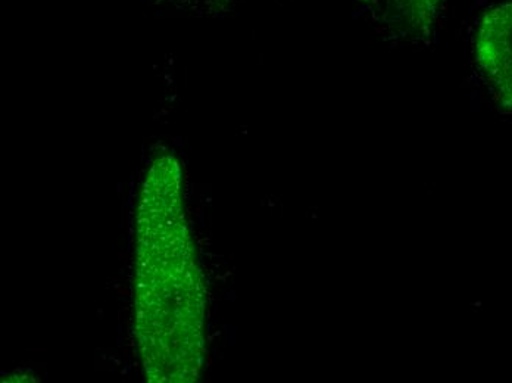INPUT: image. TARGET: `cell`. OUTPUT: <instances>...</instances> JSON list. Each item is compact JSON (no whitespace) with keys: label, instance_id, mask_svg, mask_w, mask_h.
Instances as JSON below:
<instances>
[{"label":"cell","instance_id":"obj_3","mask_svg":"<svg viewBox=\"0 0 512 383\" xmlns=\"http://www.w3.org/2000/svg\"><path fill=\"white\" fill-rule=\"evenodd\" d=\"M120 295H130V292L127 291V289H120V292H118Z\"/></svg>","mask_w":512,"mask_h":383},{"label":"cell","instance_id":"obj_4","mask_svg":"<svg viewBox=\"0 0 512 383\" xmlns=\"http://www.w3.org/2000/svg\"><path fill=\"white\" fill-rule=\"evenodd\" d=\"M133 367H134V369L139 370L140 369V364L139 363H134Z\"/></svg>","mask_w":512,"mask_h":383},{"label":"cell","instance_id":"obj_1","mask_svg":"<svg viewBox=\"0 0 512 383\" xmlns=\"http://www.w3.org/2000/svg\"><path fill=\"white\" fill-rule=\"evenodd\" d=\"M476 58L502 104L512 108V2L483 15L476 36Z\"/></svg>","mask_w":512,"mask_h":383},{"label":"cell","instance_id":"obj_7","mask_svg":"<svg viewBox=\"0 0 512 383\" xmlns=\"http://www.w3.org/2000/svg\"><path fill=\"white\" fill-rule=\"evenodd\" d=\"M114 361H115V364H117V366H120V364H121L120 360H115V358H114Z\"/></svg>","mask_w":512,"mask_h":383},{"label":"cell","instance_id":"obj_8","mask_svg":"<svg viewBox=\"0 0 512 383\" xmlns=\"http://www.w3.org/2000/svg\"><path fill=\"white\" fill-rule=\"evenodd\" d=\"M211 364H212V360H211V358L208 357V367H211Z\"/></svg>","mask_w":512,"mask_h":383},{"label":"cell","instance_id":"obj_5","mask_svg":"<svg viewBox=\"0 0 512 383\" xmlns=\"http://www.w3.org/2000/svg\"><path fill=\"white\" fill-rule=\"evenodd\" d=\"M118 196H121V183H118Z\"/></svg>","mask_w":512,"mask_h":383},{"label":"cell","instance_id":"obj_9","mask_svg":"<svg viewBox=\"0 0 512 383\" xmlns=\"http://www.w3.org/2000/svg\"><path fill=\"white\" fill-rule=\"evenodd\" d=\"M124 356L128 357L130 354H128V350H124Z\"/></svg>","mask_w":512,"mask_h":383},{"label":"cell","instance_id":"obj_2","mask_svg":"<svg viewBox=\"0 0 512 383\" xmlns=\"http://www.w3.org/2000/svg\"><path fill=\"white\" fill-rule=\"evenodd\" d=\"M387 24L404 36L429 34L443 0H386Z\"/></svg>","mask_w":512,"mask_h":383},{"label":"cell","instance_id":"obj_6","mask_svg":"<svg viewBox=\"0 0 512 383\" xmlns=\"http://www.w3.org/2000/svg\"><path fill=\"white\" fill-rule=\"evenodd\" d=\"M128 369L121 370V375H127Z\"/></svg>","mask_w":512,"mask_h":383}]
</instances>
